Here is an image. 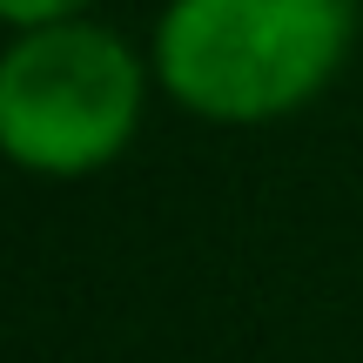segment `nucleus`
<instances>
[{
  "instance_id": "nucleus-1",
  "label": "nucleus",
  "mask_w": 363,
  "mask_h": 363,
  "mask_svg": "<svg viewBox=\"0 0 363 363\" xmlns=\"http://www.w3.org/2000/svg\"><path fill=\"white\" fill-rule=\"evenodd\" d=\"M350 34V0H169L155 21V81L202 121L256 128L316 101Z\"/></svg>"
},
{
  "instance_id": "nucleus-2",
  "label": "nucleus",
  "mask_w": 363,
  "mask_h": 363,
  "mask_svg": "<svg viewBox=\"0 0 363 363\" xmlns=\"http://www.w3.org/2000/svg\"><path fill=\"white\" fill-rule=\"evenodd\" d=\"M142 61L94 21H54L0 54V155L27 175H94L142 121Z\"/></svg>"
},
{
  "instance_id": "nucleus-3",
  "label": "nucleus",
  "mask_w": 363,
  "mask_h": 363,
  "mask_svg": "<svg viewBox=\"0 0 363 363\" xmlns=\"http://www.w3.org/2000/svg\"><path fill=\"white\" fill-rule=\"evenodd\" d=\"M94 0H0V21L34 34V27H54V21H81Z\"/></svg>"
}]
</instances>
